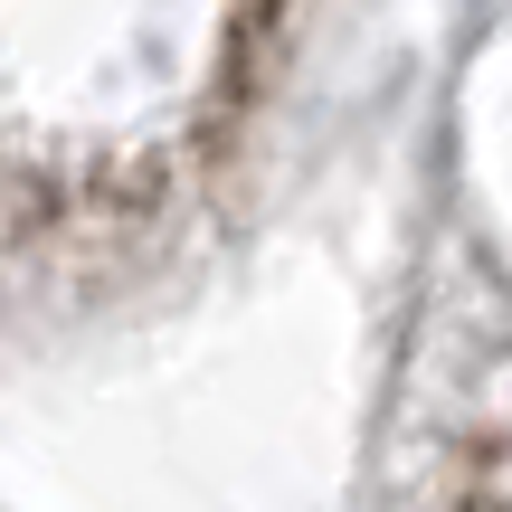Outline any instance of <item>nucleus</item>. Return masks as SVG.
Returning a JSON list of instances; mask_svg holds the SVG:
<instances>
[{"label":"nucleus","instance_id":"1","mask_svg":"<svg viewBox=\"0 0 512 512\" xmlns=\"http://www.w3.org/2000/svg\"><path fill=\"white\" fill-rule=\"evenodd\" d=\"M503 503H512V475H503Z\"/></svg>","mask_w":512,"mask_h":512}]
</instances>
